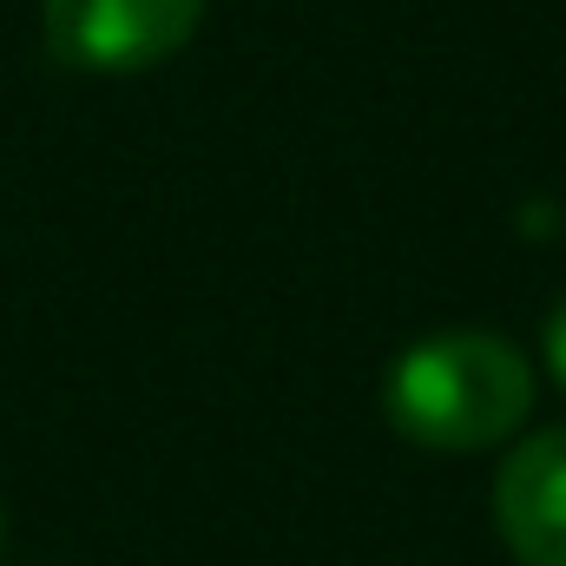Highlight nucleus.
Masks as SVG:
<instances>
[{
	"instance_id": "f257e3e1",
	"label": "nucleus",
	"mask_w": 566,
	"mask_h": 566,
	"mask_svg": "<svg viewBox=\"0 0 566 566\" xmlns=\"http://www.w3.org/2000/svg\"><path fill=\"white\" fill-rule=\"evenodd\" d=\"M389 428L434 454H474L507 441L534 409V369L507 336L441 329L396 356L382 382Z\"/></svg>"
},
{
	"instance_id": "f03ea898",
	"label": "nucleus",
	"mask_w": 566,
	"mask_h": 566,
	"mask_svg": "<svg viewBox=\"0 0 566 566\" xmlns=\"http://www.w3.org/2000/svg\"><path fill=\"white\" fill-rule=\"evenodd\" d=\"M205 0H40V27L60 66L145 73L191 46Z\"/></svg>"
},
{
	"instance_id": "7ed1b4c3",
	"label": "nucleus",
	"mask_w": 566,
	"mask_h": 566,
	"mask_svg": "<svg viewBox=\"0 0 566 566\" xmlns=\"http://www.w3.org/2000/svg\"><path fill=\"white\" fill-rule=\"evenodd\" d=\"M494 527L521 566H566V428L527 434L501 461Z\"/></svg>"
},
{
	"instance_id": "20e7f679",
	"label": "nucleus",
	"mask_w": 566,
	"mask_h": 566,
	"mask_svg": "<svg viewBox=\"0 0 566 566\" xmlns=\"http://www.w3.org/2000/svg\"><path fill=\"white\" fill-rule=\"evenodd\" d=\"M547 369H554V382L566 389V296L554 303V316H547Z\"/></svg>"
},
{
	"instance_id": "39448f33",
	"label": "nucleus",
	"mask_w": 566,
	"mask_h": 566,
	"mask_svg": "<svg viewBox=\"0 0 566 566\" xmlns=\"http://www.w3.org/2000/svg\"><path fill=\"white\" fill-rule=\"evenodd\" d=\"M0 554H7V514H0Z\"/></svg>"
}]
</instances>
